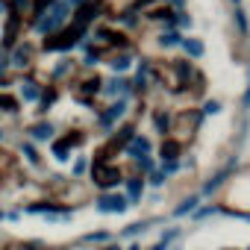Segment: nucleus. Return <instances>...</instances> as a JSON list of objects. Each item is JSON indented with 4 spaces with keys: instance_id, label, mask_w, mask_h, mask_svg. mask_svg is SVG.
Masks as SVG:
<instances>
[{
    "instance_id": "f257e3e1",
    "label": "nucleus",
    "mask_w": 250,
    "mask_h": 250,
    "mask_svg": "<svg viewBox=\"0 0 250 250\" xmlns=\"http://www.w3.org/2000/svg\"><path fill=\"white\" fill-rule=\"evenodd\" d=\"M68 12H71V3L68 0H56V3H50L47 6V12H39L42 18H39V33L42 36H53L65 21H68Z\"/></svg>"
},
{
    "instance_id": "f03ea898",
    "label": "nucleus",
    "mask_w": 250,
    "mask_h": 250,
    "mask_svg": "<svg viewBox=\"0 0 250 250\" xmlns=\"http://www.w3.org/2000/svg\"><path fill=\"white\" fill-rule=\"evenodd\" d=\"M91 183H94L100 191H112L115 186L124 183V174H121V168H115V165H109V162H103V159H94V162H91Z\"/></svg>"
},
{
    "instance_id": "7ed1b4c3",
    "label": "nucleus",
    "mask_w": 250,
    "mask_h": 250,
    "mask_svg": "<svg viewBox=\"0 0 250 250\" xmlns=\"http://www.w3.org/2000/svg\"><path fill=\"white\" fill-rule=\"evenodd\" d=\"M127 209H130V200L121 191H100L94 197V212L100 215H124Z\"/></svg>"
},
{
    "instance_id": "20e7f679",
    "label": "nucleus",
    "mask_w": 250,
    "mask_h": 250,
    "mask_svg": "<svg viewBox=\"0 0 250 250\" xmlns=\"http://www.w3.org/2000/svg\"><path fill=\"white\" fill-rule=\"evenodd\" d=\"M77 39H83V27H74V33H53L44 39V47L47 50H68L77 44Z\"/></svg>"
},
{
    "instance_id": "39448f33",
    "label": "nucleus",
    "mask_w": 250,
    "mask_h": 250,
    "mask_svg": "<svg viewBox=\"0 0 250 250\" xmlns=\"http://www.w3.org/2000/svg\"><path fill=\"white\" fill-rule=\"evenodd\" d=\"M235 165H238V159H229V162H227V165H224V168L215 174V177H209V180H206V186H203V191H200V197H209V194H215V191H218V188H221V186H224L229 177H232Z\"/></svg>"
},
{
    "instance_id": "423d86ee",
    "label": "nucleus",
    "mask_w": 250,
    "mask_h": 250,
    "mask_svg": "<svg viewBox=\"0 0 250 250\" xmlns=\"http://www.w3.org/2000/svg\"><path fill=\"white\" fill-rule=\"evenodd\" d=\"M124 112H127V97H118V100H115V103H112V106H109V109L97 118V124H100L103 130H112L115 124L124 118Z\"/></svg>"
},
{
    "instance_id": "0eeeda50",
    "label": "nucleus",
    "mask_w": 250,
    "mask_h": 250,
    "mask_svg": "<svg viewBox=\"0 0 250 250\" xmlns=\"http://www.w3.org/2000/svg\"><path fill=\"white\" fill-rule=\"evenodd\" d=\"M150 150H153V145H150V139H147V136H142V133H136V136H133V142L124 147V153H127L133 162H136V159H142V156H150Z\"/></svg>"
},
{
    "instance_id": "6e6552de",
    "label": "nucleus",
    "mask_w": 250,
    "mask_h": 250,
    "mask_svg": "<svg viewBox=\"0 0 250 250\" xmlns=\"http://www.w3.org/2000/svg\"><path fill=\"white\" fill-rule=\"evenodd\" d=\"M124 194H127V200H130V206H139L142 203V197H145V177L142 174H136V177H127L124 180Z\"/></svg>"
},
{
    "instance_id": "1a4fd4ad",
    "label": "nucleus",
    "mask_w": 250,
    "mask_h": 250,
    "mask_svg": "<svg viewBox=\"0 0 250 250\" xmlns=\"http://www.w3.org/2000/svg\"><path fill=\"white\" fill-rule=\"evenodd\" d=\"M106 97H127L130 91H133V83H127L124 77H115V80H109V83H103V88H100Z\"/></svg>"
},
{
    "instance_id": "9d476101",
    "label": "nucleus",
    "mask_w": 250,
    "mask_h": 250,
    "mask_svg": "<svg viewBox=\"0 0 250 250\" xmlns=\"http://www.w3.org/2000/svg\"><path fill=\"white\" fill-rule=\"evenodd\" d=\"M62 209H68L65 203H53V200H39V203H30L24 212H30V215H56V212H62Z\"/></svg>"
},
{
    "instance_id": "9b49d317",
    "label": "nucleus",
    "mask_w": 250,
    "mask_h": 250,
    "mask_svg": "<svg viewBox=\"0 0 250 250\" xmlns=\"http://www.w3.org/2000/svg\"><path fill=\"white\" fill-rule=\"evenodd\" d=\"M200 209V194H188L180 200V206L174 209V218H186V215H194Z\"/></svg>"
},
{
    "instance_id": "f8f14e48",
    "label": "nucleus",
    "mask_w": 250,
    "mask_h": 250,
    "mask_svg": "<svg viewBox=\"0 0 250 250\" xmlns=\"http://www.w3.org/2000/svg\"><path fill=\"white\" fill-rule=\"evenodd\" d=\"M27 133H30V139H33V142H50V139H53V124H50V121L33 124Z\"/></svg>"
},
{
    "instance_id": "ddd939ff",
    "label": "nucleus",
    "mask_w": 250,
    "mask_h": 250,
    "mask_svg": "<svg viewBox=\"0 0 250 250\" xmlns=\"http://www.w3.org/2000/svg\"><path fill=\"white\" fill-rule=\"evenodd\" d=\"M153 221H136V224H127L121 232H118V238H130V241H136L139 235H145L147 232V227H150Z\"/></svg>"
},
{
    "instance_id": "4468645a",
    "label": "nucleus",
    "mask_w": 250,
    "mask_h": 250,
    "mask_svg": "<svg viewBox=\"0 0 250 250\" xmlns=\"http://www.w3.org/2000/svg\"><path fill=\"white\" fill-rule=\"evenodd\" d=\"M80 241H83V244H100V247H103V244L115 241V235H112L109 229H88V232H85Z\"/></svg>"
},
{
    "instance_id": "2eb2a0df",
    "label": "nucleus",
    "mask_w": 250,
    "mask_h": 250,
    "mask_svg": "<svg viewBox=\"0 0 250 250\" xmlns=\"http://www.w3.org/2000/svg\"><path fill=\"white\" fill-rule=\"evenodd\" d=\"M180 150H183V145L177 139H165L162 147H159V162L162 159H180Z\"/></svg>"
},
{
    "instance_id": "dca6fc26",
    "label": "nucleus",
    "mask_w": 250,
    "mask_h": 250,
    "mask_svg": "<svg viewBox=\"0 0 250 250\" xmlns=\"http://www.w3.org/2000/svg\"><path fill=\"white\" fill-rule=\"evenodd\" d=\"M33 62V47H27V44H21L15 53H12V65L15 68H27Z\"/></svg>"
},
{
    "instance_id": "f3484780",
    "label": "nucleus",
    "mask_w": 250,
    "mask_h": 250,
    "mask_svg": "<svg viewBox=\"0 0 250 250\" xmlns=\"http://www.w3.org/2000/svg\"><path fill=\"white\" fill-rule=\"evenodd\" d=\"M21 97H24V100H30V103L42 100V88H39V83H33V80H24V83H21Z\"/></svg>"
},
{
    "instance_id": "a211bd4d",
    "label": "nucleus",
    "mask_w": 250,
    "mask_h": 250,
    "mask_svg": "<svg viewBox=\"0 0 250 250\" xmlns=\"http://www.w3.org/2000/svg\"><path fill=\"white\" fill-rule=\"evenodd\" d=\"M191 59H200L203 53H206V47H203V42H197V39H183V44H180Z\"/></svg>"
},
{
    "instance_id": "6ab92c4d",
    "label": "nucleus",
    "mask_w": 250,
    "mask_h": 250,
    "mask_svg": "<svg viewBox=\"0 0 250 250\" xmlns=\"http://www.w3.org/2000/svg\"><path fill=\"white\" fill-rule=\"evenodd\" d=\"M180 238H183V227H165L162 235H159V241L165 247H174V241H180Z\"/></svg>"
},
{
    "instance_id": "aec40b11",
    "label": "nucleus",
    "mask_w": 250,
    "mask_h": 250,
    "mask_svg": "<svg viewBox=\"0 0 250 250\" xmlns=\"http://www.w3.org/2000/svg\"><path fill=\"white\" fill-rule=\"evenodd\" d=\"M130 65H133V62H130V56H127V53H118V56H112V59H109V68H112L115 74H121V71H127Z\"/></svg>"
},
{
    "instance_id": "412c9836",
    "label": "nucleus",
    "mask_w": 250,
    "mask_h": 250,
    "mask_svg": "<svg viewBox=\"0 0 250 250\" xmlns=\"http://www.w3.org/2000/svg\"><path fill=\"white\" fill-rule=\"evenodd\" d=\"M50 150H53V156H56V159H62V162H65V159H71V145H68L65 139L53 142V147H50Z\"/></svg>"
},
{
    "instance_id": "4be33fe9",
    "label": "nucleus",
    "mask_w": 250,
    "mask_h": 250,
    "mask_svg": "<svg viewBox=\"0 0 250 250\" xmlns=\"http://www.w3.org/2000/svg\"><path fill=\"white\" fill-rule=\"evenodd\" d=\"M212 215H221V206H218V203H209V206H200V209H197V212H194L191 218H194V221H206V218H212Z\"/></svg>"
},
{
    "instance_id": "5701e85b",
    "label": "nucleus",
    "mask_w": 250,
    "mask_h": 250,
    "mask_svg": "<svg viewBox=\"0 0 250 250\" xmlns=\"http://www.w3.org/2000/svg\"><path fill=\"white\" fill-rule=\"evenodd\" d=\"M159 44H162V47H177V44H183V39H180V33L168 30V33L159 36Z\"/></svg>"
},
{
    "instance_id": "b1692460",
    "label": "nucleus",
    "mask_w": 250,
    "mask_h": 250,
    "mask_svg": "<svg viewBox=\"0 0 250 250\" xmlns=\"http://www.w3.org/2000/svg\"><path fill=\"white\" fill-rule=\"evenodd\" d=\"M21 153L27 156V162H30V165H39V162H42V156H39V150H36V147H33L30 142H21Z\"/></svg>"
},
{
    "instance_id": "393cba45",
    "label": "nucleus",
    "mask_w": 250,
    "mask_h": 250,
    "mask_svg": "<svg viewBox=\"0 0 250 250\" xmlns=\"http://www.w3.org/2000/svg\"><path fill=\"white\" fill-rule=\"evenodd\" d=\"M180 168H183V165H180V159H162V162H159V171H162L165 177H174Z\"/></svg>"
},
{
    "instance_id": "a878e982",
    "label": "nucleus",
    "mask_w": 250,
    "mask_h": 250,
    "mask_svg": "<svg viewBox=\"0 0 250 250\" xmlns=\"http://www.w3.org/2000/svg\"><path fill=\"white\" fill-rule=\"evenodd\" d=\"M15 250H50V247H47L44 241H36V238H33V241H21V244H15Z\"/></svg>"
},
{
    "instance_id": "bb28decb",
    "label": "nucleus",
    "mask_w": 250,
    "mask_h": 250,
    "mask_svg": "<svg viewBox=\"0 0 250 250\" xmlns=\"http://www.w3.org/2000/svg\"><path fill=\"white\" fill-rule=\"evenodd\" d=\"M145 180H147V183H150L153 188H159V186H165V180H168V177H165V174H162V171L156 168V171H153V174H147Z\"/></svg>"
},
{
    "instance_id": "cd10ccee",
    "label": "nucleus",
    "mask_w": 250,
    "mask_h": 250,
    "mask_svg": "<svg viewBox=\"0 0 250 250\" xmlns=\"http://www.w3.org/2000/svg\"><path fill=\"white\" fill-rule=\"evenodd\" d=\"M156 130H159L162 136H165V133L171 130V118H168L165 112H159V115H156Z\"/></svg>"
},
{
    "instance_id": "c85d7f7f",
    "label": "nucleus",
    "mask_w": 250,
    "mask_h": 250,
    "mask_svg": "<svg viewBox=\"0 0 250 250\" xmlns=\"http://www.w3.org/2000/svg\"><path fill=\"white\" fill-rule=\"evenodd\" d=\"M85 171H88V159H85V156H80V159L74 162V168H71V174H74V177H83Z\"/></svg>"
},
{
    "instance_id": "c756f323",
    "label": "nucleus",
    "mask_w": 250,
    "mask_h": 250,
    "mask_svg": "<svg viewBox=\"0 0 250 250\" xmlns=\"http://www.w3.org/2000/svg\"><path fill=\"white\" fill-rule=\"evenodd\" d=\"M0 109H3V112H18V100L15 97H0Z\"/></svg>"
},
{
    "instance_id": "7c9ffc66",
    "label": "nucleus",
    "mask_w": 250,
    "mask_h": 250,
    "mask_svg": "<svg viewBox=\"0 0 250 250\" xmlns=\"http://www.w3.org/2000/svg\"><path fill=\"white\" fill-rule=\"evenodd\" d=\"M218 112H221V103H218V100H206L203 115H218Z\"/></svg>"
},
{
    "instance_id": "2f4dec72",
    "label": "nucleus",
    "mask_w": 250,
    "mask_h": 250,
    "mask_svg": "<svg viewBox=\"0 0 250 250\" xmlns=\"http://www.w3.org/2000/svg\"><path fill=\"white\" fill-rule=\"evenodd\" d=\"M177 15H180V18H174V21H177L180 27H191V18H188L186 12H177Z\"/></svg>"
},
{
    "instance_id": "473e14b6",
    "label": "nucleus",
    "mask_w": 250,
    "mask_h": 250,
    "mask_svg": "<svg viewBox=\"0 0 250 250\" xmlns=\"http://www.w3.org/2000/svg\"><path fill=\"white\" fill-rule=\"evenodd\" d=\"M235 21H238V30H241V33H247V21H244V12H241V9L235 12Z\"/></svg>"
},
{
    "instance_id": "72a5a7b5",
    "label": "nucleus",
    "mask_w": 250,
    "mask_h": 250,
    "mask_svg": "<svg viewBox=\"0 0 250 250\" xmlns=\"http://www.w3.org/2000/svg\"><path fill=\"white\" fill-rule=\"evenodd\" d=\"M241 106L250 109V80H247V91H244V97H241Z\"/></svg>"
},
{
    "instance_id": "f704fd0d",
    "label": "nucleus",
    "mask_w": 250,
    "mask_h": 250,
    "mask_svg": "<svg viewBox=\"0 0 250 250\" xmlns=\"http://www.w3.org/2000/svg\"><path fill=\"white\" fill-rule=\"evenodd\" d=\"M100 250H124V247H121V241H109V244H103Z\"/></svg>"
},
{
    "instance_id": "c9c22d12",
    "label": "nucleus",
    "mask_w": 250,
    "mask_h": 250,
    "mask_svg": "<svg viewBox=\"0 0 250 250\" xmlns=\"http://www.w3.org/2000/svg\"><path fill=\"white\" fill-rule=\"evenodd\" d=\"M6 68H9V59H6L3 53H0V71H6Z\"/></svg>"
},
{
    "instance_id": "e433bc0d",
    "label": "nucleus",
    "mask_w": 250,
    "mask_h": 250,
    "mask_svg": "<svg viewBox=\"0 0 250 250\" xmlns=\"http://www.w3.org/2000/svg\"><path fill=\"white\" fill-rule=\"evenodd\" d=\"M124 250H142V244H139V241H130L127 247H124Z\"/></svg>"
},
{
    "instance_id": "4c0bfd02",
    "label": "nucleus",
    "mask_w": 250,
    "mask_h": 250,
    "mask_svg": "<svg viewBox=\"0 0 250 250\" xmlns=\"http://www.w3.org/2000/svg\"><path fill=\"white\" fill-rule=\"evenodd\" d=\"M150 250H171V247H165V244H162V241H156V244H153V247H150Z\"/></svg>"
},
{
    "instance_id": "58836bf2",
    "label": "nucleus",
    "mask_w": 250,
    "mask_h": 250,
    "mask_svg": "<svg viewBox=\"0 0 250 250\" xmlns=\"http://www.w3.org/2000/svg\"><path fill=\"white\" fill-rule=\"evenodd\" d=\"M68 3H71V6H83V3H85V0H68Z\"/></svg>"
},
{
    "instance_id": "ea45409f",
    "label": "nucleus",
    "mask_w": 250,
    "mask_h": 250,
    "mask_svg": "<svg viewBox=\"0 0 250 250\" xmlns=\"http://www.w3.org/2000/svg\"><path fill=\"white\" fill-rule=\"evenodd\" d=\"M6 12V6H3V0H0V15H3Z\"/></svg>"
},
{
    "instance_id": "a19ab883",
    "label": "nucleus",
    "mask_w": 250,
    "mask_h": 250,
    "mask_svg": "<svg viewBox=\"0 0 250 250\" xmlns=\"http://www.w3.org/2000/svg\"><path fill=\"white\" fill-rule=\"evenodd\" d=\"M3 218H6V212H3V209H0V221H3Z\"/></svg>"
},
{
    "instance_id": "79ce46f5",
    "label": "nucleus",
    "mask_w": 250,
    "mask_h": 250,
    "mask_svg": "<svg viewBox=\"0 0 250 250\" xmlns=\"http://www.w3.org/2000/svg\"><path fill=\"white\" fill-rule=\"evenodd\" d=\"M171 3H174V6H180V3H183V0H171Z\"/></svg>"
},
{
    "instance_id": "37998d69",
    "label": "nucleus",
    "mask_w": 250,
    "mask_h": 250,
    "mask_svg": "<svg viewBox=\"0 0 250 250\" xmlns=\"http://www.w3.org/2000/svg\"><path fill=\"white\" fill-rule=\"evenodd\" d=\"M224 250H235V247H224Z\"/></svg>"
},
{
    "instance_id": "c03bdc74",
    "label": "nucleus",
    "mask_w": 250,
    "mask_h": 250,
    "mask_svg": "<svg viewBox=\"0 0 250 250\" xmlns=\"http://www.w3.org/2000/svg\"><path fill=\"white\" fill-rule=\"evenodd\" d=\"M0 142H3V133H0Z\"/></svg>"
},
{
    "instance_id": "a18cd8bd",
    "label": "nucleus",
    "mask_w": 250,
    "mask_h": 250,
    "mask_svg": "<svg viewBox=\"0 0 250 250\" xmlns=\"http://www.w3.org/2000/svg\"><path fill=\"white\" fill-rule=\"evenodd\" d=\"M15 3H21V0H15Z\"/></svg>"
},
{
    "instance_id": "49530a36",
    "label": "nucleus",
    "mask_w": 250,
    "mask_h": 250,
    "mask_svg": "<svg viewBox=\"0 0 250 250\" xmlns=\"http://www.w3.org/2000/svg\"><path fill=\"white\" fill-rule=\"evenodd\" d=\"M235 3H238V0H235Z\"/></svg>"
},
{
    "instance_id": "de8ad7c7",
    "label": "nucleus",
    "mask_w": 250,
    "mask_h": 250,
    "mask_svg": "<svg viewBox=\"0 0 250 250\" xmlns=\"http://www.w3.org/2000/svg\"><path fill=\"white\" fill-rule=\"evenodd\" d=\"M247 250H250V247H247Z\"/></svg>"
}]
</instances>
